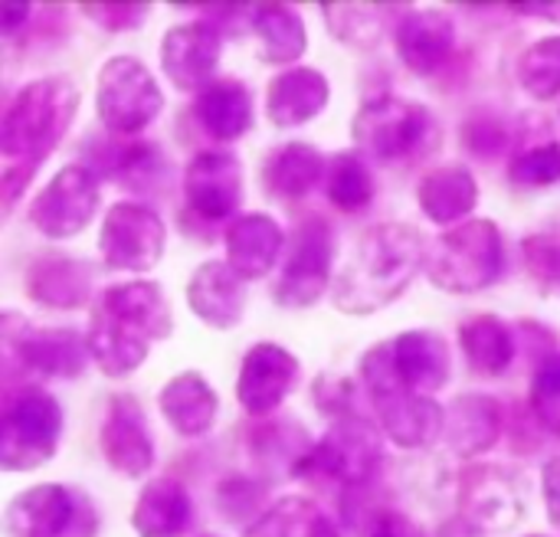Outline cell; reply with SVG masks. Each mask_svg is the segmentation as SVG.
Returning <instances> with one entry per match:
<instances>
[{
  "label": "cell",
  "mask_w": 560,
  "mask_h": 537,
  "mask_svg": "<svg viewBox=\"0 0 560 537\" xmlns=\"http://www.w3.org/2000/svg\"><path fill=\"white\" fill-rule=\"evenodd\" d=\"M95 174L131 187L138 194H151L158 171H164V157L154 144L131 138H105V148L95 151Z\"/></svg>",
  "instance_id": "34"
},
{
  "label": "cell",
  "mask_w": 560,
  "mask_h": 537,
  "mask_svg": "<svg viewBox=\"0 0 560 537\" xmlns=\"http://www.w3.org/2000/svg\"><path fill=\"white\" fill-rule=\"evenodd\" d=\"M384 459L381 433L364 417L335 420L325 436L295 466L299 479H331L341 489H364L374 482Z\"/></svg>",
  "instance_id": "8"
},
{
  "label": "cell",
  "mask_w": 560,
  "mask_h": 537,
  "mask_svg": "<svg viewBox=\"0 0 560 537\" xmlns=\"http://www.w3.org/2000/svg\"><path fill=\"white\" fill-rule=\"evenodd\" d=\"M184 200L203 223L230 220L243 203V167L230 151H197L184 171Z\"/></svg>",
  "instance_id": "14"
},
{
  "label": "cell",
  "mask_w": 560,
  "mask_h": 537,
  "mask_svg": "<svg viewBox=\"0 0 560 537\" xmlns=\"http://www.w3.org/2000/svg\"><path fill=\"white\" fill-rule=\"evenodd\" d=\"M174 315L164 289L148 279L108 285L89 308V354L105 377L138 371L154 341L171 338Z\"/></svg>",
  "instance_id": "2"
},
{
  "label": "cell",
  "mask_w": 560,
  "mask_h": 537,
  "mask_svg": "<svg viewBox=\"0 0 560 537\" xmlns=\"http://www.w3.org/2000/svg\"><path fill=\"white\" fill-rule=\"evenodd\" d=\"M417 203L440 226L459 223L479 207V180L466 164H440L420 177Z\"/></svg>",
  "instance_id": "27"
},
{
  "label": "cell",
  "mask_w": 560,
  "mask_h": 537,
  "mask_svg": "<svg viewBox=\"0 0 560 537\" xmlns=\"http://www.w3.org/2000/svg\"><path fill=\"white\" fill-rule=\"evenodd\" d=\"M0 16H3V36H16L20 26L26 23L30 16V3H13V0H3L0 3Z\"/></svg>",
  "instance_id": "47"
},
{
  "label": "cell",
  "mask_w": 560,
  "mask_h": 537,
  "mask_svg": "<svg viewBox=\"0 0 560 537\" xmlns=\"http://www.w3.org/2000/svg\"><path fill=\"white\" fill-rule=\"evenodd\" d=\"M394 46L410 72L433 75L456 49V23L446 10H410L394 26Z\"/></svg>",
  "instance_id": "20"
},
{
  "label": "cell",
  "mask_w": 560,
  "mask_h": 537,
  "mask_svg": "<svg viewBox=\"0 0 560 537\" xmlns=\"http://www.w3.org/2000/svg\"><path fill=\"white\" fill-rule=\"evenodd\" d=\"M79 515V489L33 486L10 499L3 512L7 537H69Z\"/></svg>",
  "instance_id": "18"
},
{
  "label": "cell",
  "mask_w": 560,
  "mask_h": 537,
  "mask_svg": "<svg viewBox=\"0 0 560 537\" xmlns=\"http://www.w3.org/2000/svg\"><path fill=\"white\" fill-rule=\"evenodd\" d=\"M528 407L551 436H560V351H548L535 367Z\"/></svg>",
  "instance_id": "38"
},
{
  "label": "cell",
  "mask_w": 560,
  "mask_h": 537,
  "mask_svg": "<svg viewBox=\"0 0 560 537\" xmlns=\"http://www.w3.org/2000/svg\"><path fill=\"white\" fill-rule=\"evenodd\" d=\"M158 407H161V417L174 427V433L197 440L210 433L217 410H220V397L197 371H184L161 387Z\"/></svg>",
  "instance_id": "29"
},
{
  "label": "cell",
  "mask_w": 560,
  "mask_h": 537,
  "mask_svg": "<svg viewBox=\"0 0 560 537\" xmlns=\"http://www.w3.org/2000/svg\"><path fill=\"white\" fill-rule=\"evenodd\" d=\"M532 537H545V535H532Z\"/></svg>",
  "instance_id": "50"
},
{
  "label": "cell",
  "mask_w": 560,
  "mask_h": 537,
  "mask_svg": "<svg viewBox=\"0 0 560 537\" xmlns=\"http://www.w3.org/2000/svg\"><path fill=\"white\" fill-rule=\"evenodd\" d=\"M560 180V144L558 141H545V144H532L528 151L515 154L509 164V184L518 190H538V187H551Z\"/></svg>",
  "instance_id": "39"
},
{
  "label": "cell",
  "mask_w": 560,
  "mask_h": 537,
  "mask_svg": "<svg viewBox=\"0 0 560 537\" xmlns=\"http://www.w3.org/2000/svg\"><path fill=\"white\" fill-rule=\"evenodd\" d=\"M79 85L69 75H43L26 82L3 112L0 151L7 164L39 167L72 128L79 112Z\"/></svg>",
  "instance_id": "3"
},
{
  "label": "cell",
  "mask_w": 560,
  "mask_h": 537,
  "mask_svg": "<svg viewBox=\"0 0 560 537\" xmlns=\"http://www.w3.org/2000/svg\"><path fill=\"white\" fill-rule=\"evenodd\" d=\"M361 384L368 400L377 413V423L400 450H427L443 436L446 410L433 400L417 394L397 371L394 341L374 345L358 364Z\"/></svg>",
  "instance_id": "4"
},
{
  "label": "cell",
  "mask_w": 560,
  "mask_h": 537,
  "mask_svg": "<svg viewBox=\"0 0 560 537\" xmlns=\"http://www.w3.org/2000/svg\"><path fill=\"white\" fill-rule=\"evenodd\" d=\"M522 259L538 282L560 285V213L551 223H545L541 230L522 240Z\"/></svg>",
  "instance_id": "40"
},
{
  "label": "cell",
  "mask_w": 560,
  "mask_h": 537,
  "mask_svg": "<svg viewBox=\"0 0 560 537\" xmlns=\"http://www.w3.org/2000/svg\"><path fill=\"white\" fill-rule=\"evenodd\" d=\"M164 92L151 69L135 56H112L98 69L95 112L115 138H135L158 121Z\"/></svg>",
  "instance_id": "9"
},
{
  "label": "cell",
  "mask_w": 560,
  "mask_h": 537,
  "mask_svg": "<svg viewBox=\"0 0 560 537\" xmlns=\"http://www.w3.org/2000/svg\"><path fill=\"white\" fill-rule=\"evenodd\" d=\"M243 537H341V532L312 499L289 495L269 505Z\"/></svg>",
  "instance_id": "35"
},
{
  "label": "cell",
  "mask_w": 560,
  "mask_h": 537,
  "mask_svg": "<svg viewBox=\"0 0 560 537\" xmlns=\"http://www.w3.org/2000/svg\"><path fill=\"white\" fill-rule=\"evenodd\" d=\"M505 272L502 233L492 220H466L430 246L427 276L440 292L472 295L495 285Z\"/></svg>",
  "instance_id": "6"
},
{
  "label": "cell",
  "mask_w": 560,
  "mask_h": 537,
  "mask_svg": "<svg viewBox=\"0 0 560 537\" xmlns=\"http://www.w3.org/2000/svg\"><path fill=\"white\" fill-rule=\"evenodd\" d=\"M39 167H26V164H7L3 177H0V197H3V213L13 210V203L20 200V194L26 190V184L33 180Z\"/></svg>",
  "instance_id": "44"
},
{
  "label": "cell",
  "mask_w": 560,
  "mask_h": 537,
  "mask_svg": "<svg viewBox=\"0 0 560 537\" xmlns=\"http://www.w3.org/2000/svg\"><path fill=\"white\" fill-rule=\"evenodd\" d=\"M328 174V157L305 141H289L266 154L259 167L262 190L279 203H295L315 190V184Z\"/></svg>",
  "instance_id": "24"
},
{
  "label": "cell",
  "mask_w": 560,
  "mask_h": 537,
  "mask_svg": "<svg viewBox=\"0 0 560 537\" xmlns=\"http://www.w3.org/2000/svg\"><path fill=\"white\" fill-rule=\"evenodd\" d=\"M285 249V233L269 213H243L226 226V262L246 282L269 276Z\"/></svg>",
  "instance_id": "23"
},
{
  "label": "cell",
  "mask_w": 560,
  "mask_h": 537,
  "mask_svg": "<svg viewBox=\"0 0 560 537\" xmlns=\"http://www.w3.org/2000/svg\"><path fill=\"white\" fill-rule=\"evenodd\" d=\"M515 13H532V16H545V20H560V3H509Z\"/></svg>",
  "instance_id": "49"
},
{
  "label": "cell",
  "mask_w": 560,
  "mask_h": 537,
  "mask_svg": "<svg viewBox=\"0 0 560 537\" xmlns=\"http://www.w3.org/2000/svg\"><path fill=\"white\" fill-rule=\"evenodd\" d=\"M0 338H3V358L7 364H16L26 374L36 377H59L72 381L82 377L89 367V341L69 328H33L16 312H3L0 318Z\"/></svg>",
  "instance_id": "11"
},
{
  "label": "cell",
  "mask_w": 560,
  "mask_h": 537,
  "mask_svg": "<svg viewBox=\"0 0 560 537\" xmlns=\"http://www.w3.org/2000/svg\"><path fill=\"white\" fill-rule=\"evenodd\" d=\"M194 505L190 492L174 476L151 479L131 512V528L138 537H180L190 528Z\"/></svg>",
  "instance_id": "26"
},
{
  "label": "cell",
  "mask_w": 560,
  "mask_h": 537,
  "mask_svg": "<svg viewBox=\"0 0 560 537\" xmlns=\"http://www.w3.org/2000/svg\"><path fill=\"white\" fill-rule=\"evenodd\" d=\"M440 537H486V532H482L479 525H472L466 515H456L453 522H446V525L440 528Z\"/></svg>",
  "instance_id": "48"
},
{
  "label": "cell",
  "mask_w": 560,
  "mask_h": 537,
  "mask_svg": "<svg viewBox=\"0 0 560 537\" xmlns=\"http://www.w3.org/2000/svg\"><path fill=\"white\" fill-rule=\"evenodd\" d=\"M26 295L43 308H79L92 299V269L69 256H39L26 269Z\"/></svg>",
  "instance_id": "28"
},
{
  "label": "cell",
  "mask_w": 560,
  "mask_h": 537,
  "mask_svg": "<svg viewBox=\"0 0 560 537\" xmlns=\"http://www.w3.org/2000/svg\"><path fill=\"white\" fill-rule=\"evenodd\" d=\"M98 174L85 164H66L26 207V220L46 240H69L82 233L98 213Z\"/></svg>",
  "instance_id": "13"
},
{
  "label": "cell",
  "mask_w": 560,
  "mask_h": 537,
  "mask_svg": "<svg viewBox=\"0 0 560 537\" xmlns=\"http://www.w3.org/2000/svg\"><path fill=\"white\" fill-rule=\"evenodd\" d=\"M459 505H463V515L482 532L512 528L525 515V499L518 492V482L505 469H495V466H472L463 472Z\"/></svg>",
  "instance_id": "19"
},
{
  "label": "cell",
  "mask_w": 560,
  "mask_h": 537,
  "mask_svg": "<svg viewBox=\"0 0 560 537\" xmlns=\"http://www.w3.org/2000/svg\"><path fill=\"white\" fill-rule=\"evenodd\" d=\"M203 537H213V535H203Z\"/></svg>",
  "instance_id": "51"
},
{
  "label": "cell",
  "mask_w": 560,
  "mask_h": 537,
  "mask_svg": "<svg viewBox=\"0 0 560 537\" xmlns=\"http://www.w3.org/2000/svg\"><path fill=\"white\" fill-rule=\"evenodd\" d=\"M79 7H82V13H85L89 20H95L102 30L118 33V30H131V26L144 23L151 3H79Z\"/></svg>",
  "instance_id": "42"
},
{
  "label": "cell",
  "mask_w": 560,
  "mask_h": 537,
  "mask_svg": "<svg viewBox=\"0 0 560 537\" xmlns=\"http://www.w3.org/2000/svg\"><path fill=\"white\" fill-rule=\"evenodd\" d=\"M331 85L312 66H292L272 75L266 89V115L276 128H299L328 108Z\"/></svg>",
  "instance_id": "22"
},
{
  "label": "cell",
  "mask_w": 560,
  "mask_h": 537,
  "mask_svg": "<svg viewBox=\"0 0 560 537\" xmlns=\"http://www.w3.org/2000/svg\"><path fill=\"white\" fill-rule=\"evenodd\" d=\"M302 364L292 351L276 341H259L246 351L240 377H236V400L249 417H269L279 404L299 387Z\"/></svg>",
  "instance_id": "15"
},
{
  "label": "cell",
  "mask_w": 560,
  "mask_h": 537,
  "mask_svg": "<svg viewBox=\"0 0 560 537\" xmlns=\"http://www.w3.org/2000/svg\"><path fill=\"white\" fill-rule=\"evenodd\" d=\"M394 361L400 377L423 397H433L450 381V345L436 331H404L394 338Z\"/></svg>",
  "instance_id": "31"
},
{
  "label": "cell",
  "mask_w": 560,
  "mask_h": 537,
  "mask_svg": "<svg viewBox=\"0 0 560 537\" xmlns=\"http://www.w3.org/2000/svg\"><path fill=\"white\" fill-rule=\"evenodd\" d=\"M518 82L535 102L560 95V33L532 43L518 59Z\"/></svg>",
  "instance_id": "37"
},
{
  "label": "cell",
  "mask_w": 560,
  "mask_h": 537,
  "mask_svg": "<svg viewBox=\"0 0 560 537\" xmlns=\"http://www.w3.org/2000/svg\"><path fill=\"white\" fill-rule=\"evenodd\" d=\"M249 23L259 36V59L269 66H289L305 56L308 33L299 10L289 3H253Z\"/></svg>",
  "instance_id": "32"
},
{
  "label": "cell",
  "mask_w": 560,
  "mask_h": 537,
  "mask_svg": "<svg viewBox=\"0 0 560 537\" xmlns=\"http://www.w3.org/2000/svg\"><path fill=\"white\" fill-rule=\"evenodd\" d=\"M220 49L223 36L210 20L177 23L161 39V69L180 92L207 89L213 82Z\"/></svg>",
  "instance_id": "17"
},
{
  "label": "cell",
  "mask_w": 560,
  "mask_h": 537,
  "mask_svg": "<svg viewBox=\"0 0 560 537\" xmlns=\"http://www.w3.org/2000/svg\"><path fill=\"white\" fill-rule=\"evenodd\" d=\"M430 259L427 236L410 223H377L358 236L341 262L331 305L345 315H374L397 302Z\"/></svg>",
  "instance_id": "1"
},
{
  "label": "cell",
  "mask_w": 560,
  "mask_h": 537,
  "mask_svg": "<svg viewBox=\"0 0 560 537\" xmlns=\"http://www.w3.org/2000/svg\"><path fill=\"white\" fill-rule=\"evenodd\" d=\"M164 246H167V226L151 207L138 200H118L105 210L98 230V253L108 269L148 272L161 262Z\"/></svg>",
  "instance_id": "12"
},
{
  "label": "cell",
  "mask_w": 560,
  "mask_h": 537,
  "mask_svg": "<svg viewBox=\"0 0 560 537\" xmlns=\"http://www.w3.org/2000/svg\"><path fill=\"white\" fill-rule=\"evenodd\" d=\"M459 348L479 377H502L515 361V335L499 315H472L459 325Z\"/></svg>",
  "instance_id": "33"
},
{
  "label": "cell",
  "mask_w": 560,
  "mask_h": 537,
  "mask_svg": "<svg viewBox=\"0 0 560 537\" xmlns=\"http://www.w3.org/2000/svg\"><path fill=\"white\" fill-rule=\"evenodd\" d=\"M328 200L341 213H361L374 200V174L361 151H338L328 157Z\"/></svg>",
  "instance_id": "36"
},
{
  "label": "cell",
  "mask_w": 560,
  "mask_h": 537,
  "mask_svg": "<svg viewBox=\"0 0 560 537\" xmlns=\"http://www.w3.org/2000/svg\"><path fill=\"white\" fill-rule=\"evenodd\" d=\"M368 537H427L407 515H400V512H387L377 525H374V532Z\"/></svg>",
  "instance_id": "46"
},
{
  "label": "cell",
  "mask_w": 560,
  "mask_h": 537,
  "mask_svg": "<svg viewBox=\"0 0 560 537\" xmlns=\"http://www.w3.org/2000/svg\"><path fill=\"white\" fill-rule=\"evenodd\" d=\"M463 144H466L469 151H476V154L492 157V154H499V151L509 144V131H505L502 121L479 115V118H469V121L463 125Z\"/></svg>",
  "instance_id": "43"
},
{
  "label": "cell",
  "mask_w": 560,
  "mask_h": 537,
  "mask_svg": "<svg viewBox=\"0 0 560 537\" xmlns=\"http://www.w3.org/2000/svg\"><path fill=\"white\" fill-rule=\"evenodd\" d=\"M98 446L105 463L125 479H144L154 469V440L148 433L144 410L131 394H115L108 400Z\"/></svg>",
  "instance_id": "16"
},
{
  "label": "cell",
  "mask_w": 560,
  "mask_h": 537,
  "mask_svg": "<svg viewBox=\"0 0 560 537\" xmlns=\"http://www.w3.org/2000/svg\"><path fill=\"white\" fill-rule=\"evenodd\" d=\"M351 138L364 157L381 164L427 161L440 148V121L420 102L377 95L358 108L351 121Z\"/></svg>",
  "instance_id": "5"
},
{
  "label": "cell",
  "mask_w": 560,
  "mask_h": 537,
  "mask_svg": "<svg viewBox=\"0 0 560 537\" xmlns=\"http://www.w3.org/2000/svg\"><path fill=\"white\" fill-rule=\"evenodd\" d=\"M443 436L453 453L472 459L489 453L502 436V407L489 394H463L446 407Z\"/></svg>",
  "instance_id": "25"
},
{
  "label": "cell",
  "mask_w": 560,
  "mask_h": 537,
  "mask_svg": "<svg viewBox=\"0 0 560 537\" xmlns=\"http://www.w3.org/2000/svg\"><path fill=\"white\" fill-rule=\"evenodd\" d=\"M541 495H545V512L548 522L560 528V456L548 459L541 466Z\"/></svg>",
  "instance_id": "45"
},
{
  "label": "cell",
  "mask_w": 560,
  "mask_h": 537,
  "mask_svg": "<svg viewBox=\"0 0 560 537\" xmlns=\"http://www.w3.org/2000/svg\"><path fill=\"white\" fill-rule=\"evenodd\" d=\"M246 279L233 272L226 259H207L187 282L190 312L217 331H230L243 322L246 312Z\"/></svg>",
  "instance_id": "21"
},
{
  "label": "cell",
  "mask_w": 560,
  "mask_h": 537,
  "mask_svg": "<svg viewBox=\"0 0 560 537\" xmlns=\"http://www.w3.org/2000/svg\"><path fill=\"white\" fill-rule=\"evenodd\" d=\"M62 436V407L36 384L7 394L0 413V469L33 472L56 456Z\"/></svg>",
  "instance_id": "7"
},
{
  "label": "cell",
  "mask_w": 560,
  "mask_h": 537,
  "mask_svg": "<svg viewBox=\"0 0 560 537\" xmlns=\"http://www.w3.org/2000/svg\"><path fill=\"white\" fill-rule=\"evenodd\" d=\"M200 128L217 141H240L253 128V92L240 79H217L194 98Z\"/></svg>",
  "instance_id": "30"
},
{
  "label": "cell",
  "mask_w": 560,
  "mask_h": 537,
  "mask_svg": "<svg viewBox=\"0 0 560 537\" xmlns=\"http://www.w3.org/2000/svg\"><path fill=\"white\" fill-rule=\"evenodd\" d=\"M322 7L338 39L358 46H374L381 39V16L374 7L368 3H322Z\"/></svg>",
  "instance_id": "41"
},
{
  "label": "cell",
  "mask_w": 560,
  "mask_h": 537,
  "mask_svg": "<svg viewBox=\"0 0 560 537\" xmlns=\"http://www.w3.org/2000/svg\"><path fill=\"white\" fill-rule=\"evenodd\" d=\"M331 262H335V236L328 220L308 217L302 220L289 243L282 272L272 285V299L282 308H312L322 302L331 282Z\"/></svg>",
  "instance_id": "10"
}]
</instances>
